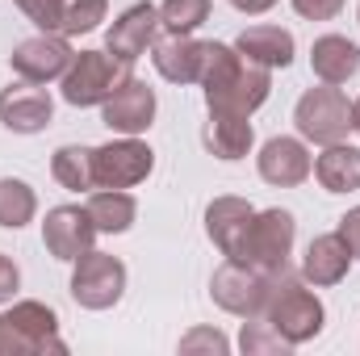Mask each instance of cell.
<instances>
[{"instance_id":"cell-1","label":"cell","mask_w":360,"mask_h":356,"mask_svg":"<svg viewBox=\"0 0 360 356\" xmlns=\"http://www.w3.org/2000/svg\"><path fill=\"white\" fill-rule=\"evenodd\" d=\"M201 92L210 113L226 117H252L272 92V72L243 59L235 42H205V68H201Z\"/></svg>"},{"instance_id":"cell-2","label":"cell","mask_w":360,"mask_h":356,"mask_svg":"<svg viewBox=\"0 0 360 356\" xmlns=\"http://www.w3.org/2000/svg\"><path fill=\"white\" fill-rule=\"evenodd\" d=\"M260 319H269L272 327L293 344V348H297V344L319 340V336H323V327H327V310H323L319 293H314V289H306L302 272H293L289 265L272 272V293H269V306H264V314H260Z\"/></svg>"},{"instance_id":"cell-3","label":"cell","mask_w":360,"mask_h":356,"mask_svg":"<svg viewBox=\"0 0 360 356\" xmlns=\"http://www.w3.org/2000/svg\"><path fill=\"white\" fill-rule=\"evenodd\" d=\"M63 356L68 344L59 340V314L46 302H13L0 314V356Z\"/></svg>"},{"instance_id":"cell-4","label":"cell","mask_w":360,"mask_h":356,"mask_svg":"<svg viewBox=\"0 0 360 356\" xmlns=\"http://www.w3.org/2000/svg\"><path fill=\"white\" fill-rule=\"evenodd\" d=\"M293 126H297V134L306 143H319V147L344 143L352 134V101L335 84L306 89L293 105Z\"/></svg>"},{"instance_id":"cell-5","label":"cell","mask_w":360,"mask_h":356,"mask_svg":"<svg viewBox=\"0 0 360 356\" xmlns=\"http://www.w3.org/2000/svg\"><path fill=\"white\" fill-rule=\"evenodd\" d=\"M126 76H130V63L113 59L109 51H76L72 68H68L63 80H59V92H63L68 105L92 109V105H105L109 92L117 89Z\"/></svg>"},{"instance_id":"cell-6","label":"cell","mask_w":360,"mask_h":356,"mask_svg":"<svg viewBox=\"0 0 360 356\" xmlns=\"http://www.w3.org/2000/svg\"><path fill=\"white\" fill-rule=\"evenodd\" d=\"M269 293H272V272H264L256 265H243V260H226L210 276L214 306H222L235 319H260L264 306H269Z\"/></svg>"},{"instance_id":"cell-7","label":"cell","mask_w":360,"mask_h":356,"mask_svg":"<svg viewBox=\"0 0 360 356\" xmlns=\"http://www.w3.org/2000/svg\"><path fill=\"white\" fill-rule=\"evenodd\" d=\"M293 239H297V218H293L289 210H281V205L256 210V214H252V227H248V235H243L239 260L264 268V272H276V268L289 265Z\"/></svg>"},{"instance_id":"cell-8","label":"cell","mask_w":360,"mask_h":356,"mask_svg":"<svg viewBox=\"0 0 360 356\" xmlns=\"http://www.w3.org/2000/svg\"><path fill=\"white\" fill-rule=\"evenodd\" d=\"M126 293V265L109 252L89 248L80 260H72V298L84 310H109Z\"/></svg>"},{"instance_id":"cell-9","label":"cell","mask_w":360,"mask_h":356,"mask_svg":"<svg viewBox=\"0 0 360 356\" xmlns=\"http://www.w3.org/2000/svg\"><path fill=\"white\" fill-rule=\"evenodd\" d=\"M151 168H155V151L139 134H122L105 147H92L96 189H134L151 177Z\"/></svg>"},{"instance_id":"cell-10","label":"cell","mask_w":360,"mask_h":356,"mask_svg":"<svg viewBox=\"0 0 360 356\" xmlns=\"http://www.w3.org/2000/svg\"><path fill=\"white\" fill-rule=\"evenodd\" d=\"M17 8L38 25V34H92L109 17V0H17Z\"/></svg>"},{"instance_id":"cell-11","label":"cell","mask_w":360,"mask_h":356,"mask_svg":"<svg viewBox=\"0 0 360 356\" xmlns=\"http://www.w3.org/2000/svg\"><path fill=\"white\" fill-rule=\"evenodd\" d=\"M76 51L63 34H34L25 42H17V51L8 55V68L17 80H30V84H55L63 80V72L72 68Z\"/></svg>"},{"instance_id":"cell-12","label":"cell","mask_w":360,"mask_h":356,"mask_svg":"<svg viewBox=\"0 0 360 356\" xmlns=\"http://www.w3.org/2000/svg\"><path fill=\"white\" fill-rule=\"evenodd\" d=\"M160 42V8L151 0H139L130 8H122L105 34V51L122 63H139L151 46Z\"/></svg>"},{"instance_id":"cell-13","label":"cell","mask_w":360,"mask_h":356,"mask_svg":"<svg viewBox=\"0 0 360 356\" xmlns=\"http://www.w3.org/2000/svg\"><path fill=\"white\" fill-rule=\"evenodd\" d=\"M155 89L139 76H126L117 89L109 92V101L101 105V122L113 130V134H147L151 122H155Z\"/></svg>"},{"instance_id":"cell-14","label":"cell","mask_w":360,"mask_h":356,"mask_svg":"<svg viewBox=\"0 0 360 356\" xmlns=\"http://www.w3.org/2000/svg\"><path fill=\"white\" fill-rule=\"evenodd\" d=\"M55 117V101L46 84H30V80H13L8 89H0V126L13 134H42Z\"/></svg>"},{"instance_id":"cell-15","label":"cell","mask_w":360,"mask_h":356,"mask_svg":"<svg viewBox=\"0 0 360 356\" xmlns=\"http://www.w3.org/2000/svg\"><path fill=\"white\" fill-rule=\"evenodd\" d=\"M256 168H260V180H264V184L297 189V184H306L310 172H314V155H310V147H306L302 134H297V139H293V134H276V139H269V143L260 147Z\"/></svg>"},{"instance_id":"cell-16","label":"cell","mask_w":360,"mask_h":356,"mask_svg":"<svg viewBox=\"0 0 360 356\" xmlns=\"http://www.w3.org/2000/svg\"><path fill=\"white\" fill-rule=\"evenodd\" d=\"M42 243L55 260L72 265L96 243V227H92L89 210L84 205H55L46 210V222H42Z\"/></svg>"},{"instance_id":"cell-17","label":"cell","mask_w":360,"mask_h":356,"mask_svg":"<svg viewBox=\"0 0 360 356\" xmlns=\"http://www.w3.org/2000/svg\"><path fill=\"white\" fill-rule=\"evenodd\" d=\"M252 214H256V205L248 197H214L205 205V235L214 239V248L226 260H239V248H243V235L252 227Z\"/></svg>"},{"instance_id":"cell-18","label":"cell","mask_w":360,"mask_h":356,"mask_svg":"<svg viewBox=\"0 0 360 356\" xmlns=\"http://www.w3.org/2000/svg\"><path fill=\"white\" fill-rule=\"evenodd\" d=\"M151 63L168 84H197L201 68H205V42H197L193 34H168L164 42L151 46Z\"/></svg>"},{"instance_id":"cell-19","label":"cell","mask_w":360,"mask_h":356,"mask_svg":"<svg viewBox=\"0 0 360 356\" xmlns=\"http://www.w3.org/2000/svg\"><path fill=\"white\" fill-rule=\"evenodd\" d=\"M348 268H352V252H348V243L340 239V231L314 235V239L306 243V256H302V281H306V285L331 289V285H340V281L348 276Z\"/></svg>"},{"instance_id":"cell-20","label":"cell","mask_w":360,"mask_h":356,"mask_svg":"<svg viewBox=\"0 0 360 356\" xmlns=\"http://www.w3.org/2000/svg\"><path fill=\"white\" fill-rule=\"evenodd\" d=\"M310 68H314L319 84H335L340 89L360 72V46L352 38H344V34H323L310 46Z\"/></svg>"},{"instance_id":"cell-21","label":"cell","mask_w":360,"mask_h":356,"mask_svg":"<svg viewBox=\"0 0 360 356\" xmlns=\"http://www.w3.org/2000/svg\"><path fill=\"white\" fill-rule=\"evenodd\" d=\"M235 51H239L243 59H252V63L276 72V68H289V63H293L297 42H293V34L281 30V25H248V30L235 38Z\"/></svg>"},{"instance_id":"cell-22","label":"cell","mask_w":360,"mask_h":356,"mask_svg":"<svg viewBox=\"0 0 360 356\" xmlns=\"http://www.w3.org/2000/svg\"><path fill=\"white\" fill-rule=\"evenodd\" d=\"M84 210H89L96 235H126L139 218V201L126 189H92Z\"/></svg>"},{"instance_id":"cell-23","label":"cell","mask_w":360,"mask_h":356,"mask_svg":"<svg viewBox=\"0 0 360 356\" xmlns=\"http://www.w3.org/2000/svg\"><path fill=\"white\" fill-rule=\"evenodd\" d=\"M314 180L327 193H356L360 189V147L331 143L323 155H314Z\"/></svg>"},{"instance_id":"cell-24","label":"cell","mask_w":360,"mask_h":356,"mask_svg":"<svg viewBox=\"0 0 360 356\" xmlns=\"http://www.w3.org/2000/svg\"><path fill=\"white\" fill-rule=\"evenodd\" d=\"M205 147L235 164L243 160L252 147H256V130H252V117H226V113H210V126H205Z\"/></svg>"},{"instance_id":"cell-25","label":"cell","mask_w":360,"mask_h":356,"mask_svg":"<svg viewBox=\"0 0 360 356\" xmlns=\"http://www.w3.org/2000/svg\"><path fill=\"white\" fill-rule=\"evenodd\" d=\"M51 177L59 180L63 189H72V193H92V189H96V172H92V147L63 143V147L51 155Z\"/></svg>"},{"instance_id":"cell-26","label":"cell","mask_w":360,"mask_h":356,"mask_svg":"<svg viewBox=\"0 0 360 356\" xmlns=\"http://www.w3.org/2000/svg\"><path fill=\"white\" fill-rule=\"evenodd\" d=\"M34 214H38V193L21 177H0V227L21 231L34 222Z\"/></svg>"},{"instance_id":"cell-27","label":"cell","mask_w":360,"mask_h":356,"mask_svg":"<svg viewBox=\"0 0 360 356\" xmlns=\"http://www.w3.org/2000/svg\"><path fill=\"white\" fill-rule=\"evenodd\" d=\"M239 352L243 356H289L293 344L272 327L269 319H248L239 331Z\"/></svg>"},{"instance_id":"cell-28","label":"cell","mask_w":360,"mask_h":356,"mask_svg":"<svg viewBox=\"0 0 360 356\" xmlns=\"http://www.w3.org/2000/svg\"><path fill=\"white\" fill-rule=\"evenodd\" d=\"M210 21V0H164L160 4V30L193 34Z\"/></svg>"},{"instance_id":"cell-29","label":"cell","mask_w":360,"mask_h":356,"mask_svg":"<svg viewBox=\"0 0 360 356\" xmlns=\"http://www.w3.org/2000/svg\"><path fill=\"white\" fill-rule=\"evenodd\" d=\"M180 352H184V356H193V352L226 356V352H231V340H226L218 327H193V331L180 340Z\"/></svg>"},{"instance_id":"cell-30","label":"cell","mask_w":360,"mask_h":356,"mask_svg":"<svg viewBox=\"0 0 360 356\" xmlns=\"http://www.w3.org/2000/svg\"><path fill=\"white\" fill-rule=\"evenodd\" d=\"M289 4H293V13L306 17V21H335V17L344 13V0H289Z\"/></svg>"},{"instance_id":"cell-31","label":"cell","mask_w":360,"mask_h":356,"mask_svg":"<svg viewBox=\"0 0 360 356\" xmlns=\"http://www.w3.org/2000/svg\"><path fill=\"white\" fill-rule=\"evenodd\" d=\"M340 239L348 243V252H352V260H360V205H352L344 218H340Z\"/></svg>"},{"instance_id":"cell-32","label":"cell","mask_w":360,"mask_h":356,"mask_svg":"<svg viewBox=\"0 0 360 356\" xmlns=\"http://www.w3.org/2000/svg\"><path fill=\"white\" fill-rule=\"evenodd\" d=\"M17 285H21V268H17L8 256H4V252H0V302H13Z\"/></svg>"},{"instance_id":"cell-33","label":"cell","mask_w":360,"mask_h":356,"mask_svg":"<svg viewBox=\"0 0 360 356\" xmlns=\"http://www.w3.org/2000/svg\"><path fill=\"white\" fill-rule=\"evenodd\" d=\"M231 4H235L239 13H248V17H260V13H269L276 0H231Z\"/></svg>"},{"instance_id":"cell-34","label":"cell","mask_w":360,"mask_h":356,"mask_svg":"<svg viewBox=\"0 0 360 356\" xmlns=\"http://www.w3.org/2000/svg\"><path fill=\"white\" fill-rule=\"evenodd\" d=\"M352 130H356V134H360V96H356V101H352Z\"/></svg>"},{"instance_id":"cell-35","label":"cell","mask_w":360,"mask_h":356,"mask_svg":"<svg viewBox=\"0 0 360 356\" xmlns=\"http://www.w3.org/2000/svg\"><path fill=\"white\" fill-rule=\"evenodd\" d=\"M356 21H360V4H356Z\"/></svg>"}]
</instances>
